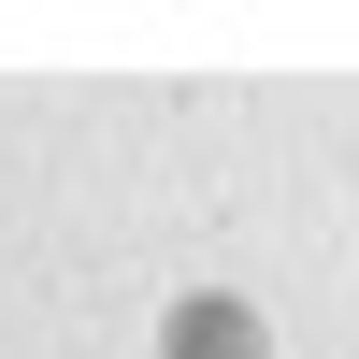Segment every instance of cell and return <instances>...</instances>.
<instances>
[{"mask_svg":"<svg viewBox=\"0 0 359 359\" xmlns=\"http://www.w3.org/2000/svg\"><path fill=\"white\" fill-rule=\"evenodd\" d=\"M172 359H259V316L245 302H172Z\"/></svg>","mask_w":359,"mask_h":359,"instance_id":"obj_1","label":"cell"}]
</instances>
